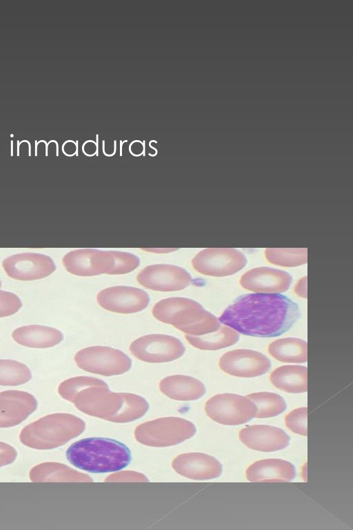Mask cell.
<instances>
[{
    "instance_id": "obj_1",
    "label": "cell",
    "mask_w": 353,
    "mask_h": 530,
    "mask_svg": "<svg viewBox=\"0 0 353 530\" xmlns=\"http://www.w3.org/2000/svg\"><path fill=\"white\" fill-rule=\"evenodd\" d=\"M299 315L298 305L288 297L254 293L237 297L219 321L243 335L272 337L289 330Z\"/></svg>"
},
{
    "instance_id": "obj_2",
    "label": "cell",
    "mask_w": 353,
    "mask_h": 530,
    "mask_svg": "<svg viewBox=\"0 0 353 530\" xmlns=\"http://www.w3.org/2000/svg\"><path fill=\"white\" fill-rule=\"evenodd\" d=\"M58 392L79 411L114 422L134 421L143 416L149 409L143 397L112 392L105 382L92 377L69 378L60 384Z\"/></svg>"
},
{
    "instance_id": "obj_3",
    "label": "cell",
    "mask_w": 353,
    "mask_h": 530,
    "mask_svg": "<svg viewBox=\"0 0 353 530\" xmlns=\"http://www.w3.org/2000/svg\"><path fill=\"white\" fill-rule=\"evenodd\" d=\"M66 457L75 467L97 473L119 471L132 460L130 450L125 444L101 437L83 438L74 442L68 449Z\"/></svg>"
},
{
    "instance_id": "obj_4",
    "label": "cell",
    "mask_w": 353,
    "mask_h": 530,
    "mask_svg": "<svg viewBox=\"0 0 353 530\" xmlns=\"http://www.w3.org/2000/svg\"><path fill=\"white\" fill-rule=\"evenodd\" d=\"M153 316L182 332L194 336L215 331L220 322L197 302L186 297H169L160 300L152 308Z\"/></svg>"
},
{
    "instance_id": "obj_5",
    "label": "cell",
    "mask_w": 353,
    "mask_h": 530,
    "mask_svg": "<svg viewBox=\"0 0 353 530\" xmlns=\"http://www.w3.org/2000/svg\"><path fill=\"white\" fill-rule=\"evenodd\" d=\"M62 262L68 272L89 277L128 273L139 266L140 259L128 252L83 248L70 251L63 256Z\"/></svg>"
},
{
    "instance_id": "obj_6",
    "label": "cell",
    "mask_w": 353,
    "mask_h": 530,
    "mask_svg": "<svg viewBox=\"0 0 353 530\" xmlns=\"http://www.w3.org/2000/svg\"><path fill=\"white\" fill-rule=\"evenodd\" d=\"M85 428V422L74 415L54 413L25 426L19 439L22 444L32 449H51L76 438Z\"/></svg>"
},
{
    "instance_id": "obj_7",
    "label": "cell",
    "mask_w": 353,
    "mask_h": 530,
    "mask_svg": "<svg viewBox=\"0 0 353 530\" xmlns=\"http://www.w3.org/2000/svg\"><path fill=\"white\" fill-rule=\"evenodd\" d=\"M196 433L193 423L181 418L165 417L139 425L134 431L136 440L147 446L162 447L177 444Z\"/></svg>"
},
{
    "instance_id": "obj_8",
    "label": "cell",
    "mask_w": 353,
    "mask_h": 530,
    "mask_svg": "<svg viewBox=\"0 0 353 530\" xmlns=\"http://www.w3.org/2000/svg\"><path fill=\"white\" fill-rule=\"evenodd\" d=\"M74 361L81 369L104 376L121 375L128 371L132 361L120 350L104 346H93L79 351Z\"/></svg>"
},
{
    "instance_id": "obj_9",
    "label": "cell",
    "mask_w": 353,
    "mask_h": 530,
    "mask_svg": "<svg viewBox=\"0 0 353 530\" xmlns=\"http://www.w3.org/2000/svg\"><path fill=\"white\" fill-rule=\"evenodd\" d=\"M205 411L212 420L232 426L244 424L255 418L256 407L247 396L221 393L206 402Z\"/></svg>"
},
{
    "instance_id": "obj_10",
    "label": "cell",
    "mask_w": 353,
    "mask_h": 530,
    "mask_svg": "<svg viewBox=\"0 0 353 530\" xmlns=\"http://www.w3.org/2000/svg\"><path fill=\"white\" fill-rule=\"evenodd\" d=\"M130 351L137 359L150 363L175 360L185 352L182 342L176 337L165 334H150L134 340Z\"/></svg>"
},
{
    "instance_id": "obj_11",
    "label": "cell",
    "mask_w": 353,
    "mask_h": 530,
    "mask_svg": "<svg viewBox=\"0 0 353 530\" xmlns=\"http://www.w3.org/2000/svg\"><path fill=\"white\" fill-rule=\"evenodd\" d=\"M246 263L244 254L234 248H205L192 259V267L197 272L213 277L233 275Z\"/></svg>"
},
{
    "instance_id": "obj_12",
    "label": "cell",
    "mask_w": 353,
    "mask_h": 530,
    "mask_svg": "<svg viewBox=\"0 0 353 530\" xmlns=\"http://www.w3.org/2000/svg\"><path fill=\"white\" fill-rule=\"evenodd\" d=\"M137 282L146 288L158 291H176L185 288L192 282L184 268L171 264H153L143 268Z\"/></svg>"
},
{
    "instance_id": "obj_13",
    "label": "cell",
    "mask_w": 353,
    "mask_h": 530,
    "mask_svg": "<svg viewBox=\"0 0 353 530\" xmlns=\"http://www.w3.org/2000/svg\"><path fill=\"white\" fill-rule=\"evenodd\" d=\"M2 266L11 278L30 281L49 276L56 269L52 259L44 254L23 253L3 259Z\"/></svg>"
},
{
    "instance_id": "obj_14",
    "label": "cell",
    "mask_w": 353,
    "mask_h": 530,
    "mask_svg": "<svg viewBox=\"0 0 353 530\" xmlns=\"http://www.w3.org/2000/svg\"><path fill=\"white\" fill-rule=\"evenodd\" d=\"M98 304L107 311L129 314L145 309L150 302L148 294L138 288L117 286L101 291L97 297Z\"/></svg>"
},
{
    "instance_id": "obj_15",
    "label": "cell",
    "mask_w": 353,
    "mask_h": 530,
    "mask_svg": "<svg viewBox=\"0 0 353 530\" xmlns=\"http://www.w3.org/2000/svg\"><path fill=\"white\" fill-rule=\"evenodd\" d=\"M225 373L240 377L260 376L271 367L270 360L263 353L249 349H236L223 354L219 362Z\"/></svg>"
},
{
    "instance_id": "obj_16",
    "label": "cell",
    "mask_w": 353,
    "mask_h": 530,
    "mask_svg": "<svg viewBox=\"0 0 353 530\" xmlns=\"http://www.w3.org/2000/svg\"><path fill=\"white\" fill-rule=\"evenodd\" d=\"M292 280V276L285 271L257 267L245 273L241 277L239 284L243 288L255 293H281L288 290Z\"/></svg>"
},
{
    "instance_id": "obj_17",
    "label": "cell",
    "mask_w": 353,
    "mask_h": 530,
    "mask_svg": "<svg viewBox=\"0 0 353 530\" xmlns=\"http://www.w3.org/2000/svg\"><path fill=\"white\" fill-rule=\"evenodd\" d=\"M37 407L35 398L25 391L9 390L0 393V428L16 426Z\"/></svg>"
},
{
    "instance_id": "obj_18",
    "label": "cell",
    "mask_w": 353,
    "mask_h": 530,
    "mask_svg": "<svg viewBox=\"0 0 353 530\" xmlns=\"http://www.w3.org/2000/svg\"><path fill=\"white\" fill-rule=\"evenodd\" d=\"M239 438L249 449L263 452L281 450L290 442V437L283 430L265 424L245 427L240 430Z\"/></svg>"
},
{
    "instance_id": "obj_19",
    "label": "cell",
    "mask_w": 353,
    "mask_h": 530,
    "mask_svg": "<svg viewBox=\"0 0 353 530\" xmlns=\"http://www.w3.org/2000/svg\"><path fill=\"white\" fill-rule=\"evenodd\" d=\"M172 467L179 474L196 480L216 478L222 472L220 462L203 453L181 454L173 460Z\"/></svg>"
},
{
    "instance_id": "obj_20",
    "label": "cell",
    "mask_w": 353,
    "mask_h": 530,
    "mask_svg": "<svg viewBox=\"0 0 353 530\" xmlns=\"http://www.w3.org/2000/svg\"><path fill=\"white\" fill-rule=\"evenodd\" d=\"M250 482H290L296 475L294 465L281 459H265L254 462L246 469Z\"/></svg>"
},
{
    "instance_id": "obj_21",
    "label": "cell",
    "mask_w": 353,
    "mask_h": 530,
    "mask_svg": "<svg viewBox=\"0 0 353 530\" xmlns=\"http://www.w3.org/2000/svg\"><path fill=\"white\" fill-rule=\"evenodd\" d=\"M12 337L20 345L37 349L54 346L63 339L62 333L58 329L42 325L19 327L14 330Z\"/></svg>"
},
{
    "instance_id": "obj_22",
    "label": "cell",
    "mask_w": 353,
    "mask_h": 530,
    "mask_svg": "<svg viewBox=\"0 0 353 530\" xmlns=\"http://www.w3.org/2000/svg\"><path fill=\"white\" fill-rule=\"evenodd\" d=\"M159 389L168 398L182 401L198 400L205 393V386L201 381L183 375L163 378L159 383Z\"/></svg>"
},
{
    "instance_id": "obj_23",
    "label": "cell",
    "mask_w": 353,
    "mask_h": 530,
    "mask_svg": "<svg viewBox=\"0 0 353 530\" xmlns=\"http://www.w3.org/2000/svg\"><path fill=\"white\" fill-rule=\"evenodd\" d=\"M29 475L32 482H92L90 476L57 462L36 465Z\"/></svg>"
},
{
    "instance_id": "obj_24",
    "label": "cell",
    "mask_w": 353,
    "mask_h": 530,
    "mask_svg": "<svg viewBox=\"0 0 353 530\" xmlns=\"http://www.w3.org/2000/svg\"><path fill=\"white\" fill-rule=\"evenodd\" d=\"M270 381L277 389L288 393H305L307 390V367L300 365H285L274 369Z\"/></svg>"
},
{
    "instance_id": "obj_25",
    "label": "cell",
    "mask_w": 353,
    "mask_h": 530,
    "mask_svg": "<svg viewBox=\"0 0 353 530\" xmlns=\"http://www.w3.org/2000/svg\"><path fill=\"white\" fill-rule=\"evenodd\" d=\"M269 353L276 360L287 363H303L307 360V345L297 337L276 340L269 344Z\"/></svg>"
},
{
    "instance_id": "obj_26",
    "label": "cell",
    "mask_w": 353,
    "mask_h": 530,
    "mask_svg": "<svg viewBox=\"0 0 353 530\" xmlns=\"http://www.w3.org/2000/svg\"><path fill=\"white\" fill-rule=\"evenodd\" d=\"M185 338L196 349L214 351L234 344L239 339V333L223 324L212 333L199 336L186 334Z\"/></svg>"
},
{
    "instance_id": "obj_27",
    "label": "cell",
    "mask_w": 353,
    "mask_h": 530,
    "mask_svg": "<svg viewBox=\"0 0 353 530\" xmlns=\"http://www.w3.org/2000/svg\"><path fill=\"white\" fill-rule=\"evenodd\" d=\"M256 405L255 418H272L283 413L286 409L284 399L270 392L253 393L247 395Z\"/></svg>"
},
{
    "instance_id": "obj_28",
    "label": "cell",
    "mask_w": 353,
    "mask_h": 530,
    "mask_svg": "<svg viewBox=\"0 0 353 530\" xmlns=\"http://www.w3.org/2000/svg\"><path fill=\"white\" fill-rule=\"evenodd\" d=\"M31 378V371L26 364L12 360H0V385H21Z\"/></svg>"
},
{
    "instance_id": "obj_29",
    "label": "cell",
    "mask_w": 353,
    "mask_h": 530,
    "mask_svg": "<svg viewBox=\"0 0 353 530\" xmlns=\"http://www.w3.org/2000/svg\"><path fill=\"white\" fill-rule=\"evenodd\" d=\"M307 248H266L267 260L278 266L294 267L307 262Z\"/></svg>"
},
{
    "instance_id": "obj_30",
    "label": "cell",
    "mask_w": 353,
    "mask_h": 530,
    "mask_svg": "<svg viewBox=\"0 0 353 530\" xmlns=\"http://www.w3.org/2000/svg\"><path fill=\"white\" fill-rule=\"evenodd\" d=\"M307 408L300 407L290 412L285 418L286 426L292 432L307 436Z\"/></svg>"
},
{
    "instance_id": "obj_31",
    "label": "cell",
    "mask_w": 353,
    "mask_h": 530,
    "mask_svg": "<svg viewBox=\"0 0 353 530\" xmlns=\"http://www.w3.org/2000/svg\"><path fill=\"white\" fill-rule=\"evenodd\" d=\"M21 306L22 302L17 295L0 290V317L16 313Z\"/></svg>"
},
{
    "instance_id": "obj_32",
    "label": "cell",
    "mask_w": 353,
    "mask_h": 530,
    "mask_svg": "<svg viewBox=\"0 0 353 530\" xmlns=\"http://www.w3.org/2000/svg\"><path fill=\"white\" fill-rule=\"evenodd\" d=\"M105 482H148V478L142 473L135 471H120L107 477Z\"/></svg>"
},
{
    "instance_id": "obj_33",
    "label": "cell",
    "mask_w": 353,
    "mask_h": 530,
    "mask_svg": "<svg viewBox=\"0 0 353 530\" xmlns=\"http://www.w3.org/2000/svg\"><path fill=\"white\" fill-rule=\"evenodd\" d=\"M17 455V451L11 445L0 442V467L13 462Z\"/></svg>"
},
{
    "instance_id": "obj_34",
    "label": "cell",
    "mask_w": 353,
    "mask_h": 530,
    "mask_svg": "<svg viewBox=\"0 0 353 530\" xmlns=\"http://www.w3.org/2000/svg\"><path fill=\"white\" fill-rule=\"evenodd\" d=\"M294 293L301 298H307V277L300 279L294 286Z\"/></svg>"
},
{
    "instance_id": "obj_35",
    "label": "cell",
    "mask_w": 353,
    "mask_h": 530,
    "mask_svg": "<svg viewBox=\"0 0 353 530\" xmlns=\"http://www.w3.org/2000/svg\"><path fill=\"white\" fill-rule=\"evenodd\" d=\"M77 148V145L72 141H68L63 145V151L66 155H73Z\"/></svg>"
},
{
    "instance_id": "obj_36",
    "label": "cell",
    "mask_w": 353,
    "mask_h": 530,
    "mask_svg": "<svg viewBox=\"0 0 353 530\" xmlns=\"http://www.w3.org/2000/svg\"><path fill=\"white\" fill-rule=\"evenodd\" d=\"M1 280H0V288H1Z\"/></svg>"
}]
</instances>
